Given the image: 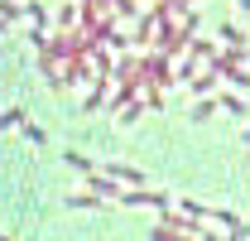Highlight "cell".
Wrapping results in <instances>:
<instances>
[{
	"mask_svg": "<svg viewBox=\"0 0 250 241\" xmlns=\"http://www.w3.org/2000/svg\"><path fill=\"white\" fill-rule=\"evenodd\" d=\"M20 130H24V135H29L34 145H43V130H39V125H29V120H20Z\"/></svg>",
	"mask_w": 250,
	"mask_h": 241,
	"instance_id": "1",
	"label": "cell"
},
{
	"mask_svg": "<svg viewBox=\"0 0 250 241\" xmlns=\"http://www.w3.org/2000/svg\"><path fill=\"white\" fill-rule=\"evenodd\" d=\"M241 10H246V15H250V0H241Z\"/></svg>",
	"mask_w": 250,
	"mask_h": 241,
	"instance_id": "2",
	"label": "cell"
}]
</instances>
